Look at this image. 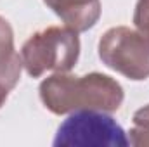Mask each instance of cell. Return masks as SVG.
Returning <instances> with one entry per match:
<instances>
[{
	"mask_svg": "<svg viewBox=\"0 0 149 147\" xmlns=\"http://www.w3.org/2000/svg\"><path fill=\"white\" fill-rule=\"evenodd\" d=\"M101 61L128 80L149 78V42L137 30L127 26L109 28L97 45Z\"/></svg>",
	"mask_w": 149,
	"mask_h": 147,
	"instance_id": "cell-4",
	"label": "cell"
},
{
	"mask_svg": "<svg viewBox=\"0 0 149 147\" xmlns=\"http://www.w3.org/2000/svg\"><path fill=\"white\" fill-rule=\"evenodd\" d=\"M43 107L52 114H71L74 111H104L114 112L121 107L123 87L108 74L88 73L76 76L54 73L38 87Z\"/></svg>",
	"mask_w": 149,
	"mask_h": 147,
	"instance_id": "cell-1",
	"label": "cell"
},
{
	"mask_svg": "<svg viewBox=\"0 0 149 147\" xmlns=\"http://www.w3.org/2000/svg\"><path fill=\"white\" fill-rule=\"evenodd\" d=\"M80 57V37L68 26H49L28 38L21 49L24 71L40 78L47 71L70 73Z\"/></svg>",
	"mask_w": 149,
	"mask_h": 147,
	"instance_id": "cell-2",
	"label": "cell"
},
{
	"mask_svg": "<svg viewBox=\"0 0 149 147\" xmlns=\"http://www.w3.org/2000/svg\"><path fill=\"white\" fill-rule=\"evenodd\" d=\"M134 26L149 42V0H137L134 10Z\"/></svg>",
	"mask_w": 149,
	"mask_h": 147,
	"instance_id": "cell-8",
	"label": "cell"
},
{
	"mask_svg": "<svg viewBox=\"0 0 149 147\" xmlns=\"http://www.w3.org/2000/svg\"><path fill=\"white\" fill-rule=\"evenodd\" d=\"M43 3L64 23L81 33L95 26L101 17V0H43Z\"/></svg>",
	"mask_w": 149,
	"mask_h": 147,
	"instance_id": "cell-5",
	"label": "cell"
},
{
	"mask_svg": "<svg viewBox=\"0 0 149 147\" xmlns=\"http://www.w3.org/2000/svg\"><path fill=\"white\" fill-rule=\"evenodd\" d=\"M56 147H127L128 135L121 125L104 111H74L57 128Z\"/></svg>",
	"mask_w": 149,
	"mask_h": 147,
	"instance_id": "cell-3",
	"label": "cell"
},
{
	"mask_svg": "<svg viewBox=\"0 0 149 147\" xmlns=\"http://www.w3.org/2000/svg\"><path fill=\"white\" fill-rule=\"evenodd\" d=\"M9 92H10V90H7L5 87L0 85V107L5 104V101H7V97H9Z\"/></svg>",
	"mask_w": 149,
	"mask_h": 147,
	"instance_id": "cell-9",
	"label": "cell"
},
{
	"mask_svg": "<svg viewBox=\"0 0 149 147\" xmlns=\"http://www.w3.org/2000/svg\"><path fill=\"white\" fill-rule=\"evenodd\" d=\"M128 140L134 147H149V104L134 112Z\"/></svg>",
	"mask_w": 149,
	"mask_h": 147,
	"instance_id": "cell-7",
	"label": "cell"
},
{
	"mask_svg": "<svg viewBox=\"0 0 149 147\" xmlns=\"http://www.w3.org/2000/svg\"><path fill=\"white\" fill-rule=\"evenodd\" d=\"M23 61L14 49V31L10 23L0 16V85L12 90L21 78Z\"/></svg>",
	"mask_w": 149,
	"mask_h": 147,
	"instance_id": "cell-6",
	"label": "cell"
}]
</instances>
